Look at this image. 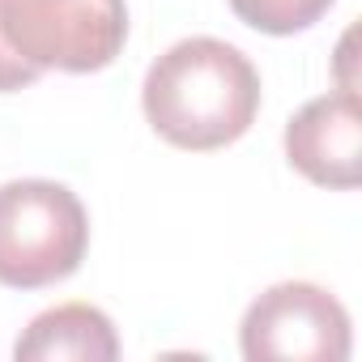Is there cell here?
Returning a JSON list of instances; mask_svg holds the SVG:
<instances>
[{"label":"cell","instance_id":"6","mask_svg":"<svg viewBox=\"0 0 362 362\" xmlns=\"http://www.w3.org/2000/svg\"><path fill=\"white\" fill-rule=\"evenodd\" d=\"M13 354L22 362H111L119 358V337L98 307L64 303L30 320Z\"/></svg>","mask_w":362,"mask_h":362},{"label":"cell","instance_id":"5","mask_svg":"<svg viewBox=\"0 0 362 362\" xmlns=\"http://www.w3.org/2000/svg\"><path fill=\"white\" fill-rule=\"evenodd\" d=\"M362 107L354 90L311 98L286 128V158L320 188H358Z\"/></svg>","mask_w":362,"mask_h":362},{"label":"cell","instance_id":"4","mask_svg":"<svg viewBox=\"0 0 362 362\" xmlns=\"http://www.w3.org/2000/svg\"><path fill=\"white\" fill-rule=\"evenodd\" d=\"M243 358H315L345 362L349 358V311L311 281H281L264 290L243 315Z\"/></svg>","mask_w":362,"mask_h":362},{"label":"cell","instance_id":"7","mask_svg":"<svg viewBox=\"0 0 362 362\" xmlns=\"http://www.w3.org/2000/svg\"><path fill=\"white\" fill-rule=\"evenodd\" d=\"M230 9L239 22H247L252 30H264V35H294V30H307L315 26L332 0H230Z\"/></svg>","mask_w":362,"mask_h":362},{"label":"cell","instance_id":"3","mask_svg":"<svg viewBox=\"0 0 362 362\" xmlns=\"http://www.w3.org/2000/svg\"><path fill=\"white\" fill-rule=\"evenodd\" d=\"M124 39V0H0V43L35 73H98Z\"/></svg>","mask_w":362,"mask_h":362},{"label":"cell","instance_id":"8","mask_svg":"<svg viewBox=\"0 0 362 362\" xmlns=\"http://www.w3.org/2000/svg\"><path fill=\"white\" fill-rule=\"evenodd\" d=\"M39 73L30 69V64H22L5 43H0V94H13V90H26L30 81H35Z\"/></svg>","mask_w":362,"mask_h":362},{"label":"cell","instance_id":"1","mask_svg":"<svg viewBox=\"0 0 362 362\" xmlns=\"http://www.w3.org/2000/svg\"><path fill=\"white\" fill-rule=\"evenodd\" d=\"M145 119L179 149H222L239 141L260 111L256 64L222 39H184L145 73Z\"/></svg>","mask_w":362,"mask_h":362},{"label":"cell","instance_id":"2","mask_svg":"<svg viewBox=\"0 0 362 362\" xmlns=\"http://www.w3.org/2000/svg\"><path fill=\"white\" fill-rule=\"evenodd\" d=\"M86 247L90 218L64 184L13 179L0 188V286H56L81 269Z\"/></svg>","mask_w":362,"mask_h":362}]
</instances>
